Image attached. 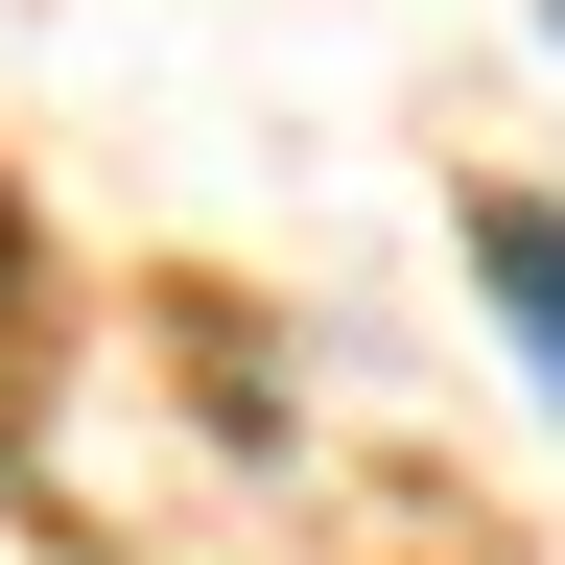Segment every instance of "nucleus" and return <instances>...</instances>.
<instances>
[{
    "instance_id": "obj_2",
    "label": "nucleus",
    "mask_w": 565,
    "mask_h": 565,
    "mask_svg": "<svg viewBox=\"0 0 565 565\" xmlns=\"http://www.w3.org/2000/svg\"><path fill=\"white\" fill-rule=\"evenodd\" d=\"M542 47H565V0H542Z\"/></svg>"
},
{
    "instance_id": "obj_1",
    "label": "nucleus",
    "mask_w": 565,
    "mask_h": 565,
    "mask_svg": "<svg viewBox=\"0 0 565 565\" xmlns=\"http://www.w3.org/2000/svg\"><path fill=\"white\" fill-rule=\"evenodd\" d=\"M471 282H494V330H519V377H542V424H565V212H542V189H471Z\"/></svg>"
}]
</instances>
